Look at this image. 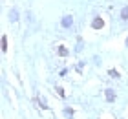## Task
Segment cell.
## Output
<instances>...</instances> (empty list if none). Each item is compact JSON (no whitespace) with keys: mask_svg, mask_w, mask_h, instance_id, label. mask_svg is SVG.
<instances>
[{"mask_svg":"<svg viewBox=\"0 0 128 119\" xmlns=\"http://www.w3.org/2000/svg\"><path fill=\"white\" fill-rule=\"evenodd\" d=\"M72 22H73L72 15H66V17L62 19V26H64V28H70V26H72Z\"/></svg>","mask_w":128,"mask_h":119,"instance_id":"cell-1","label":"cell"},{"mask_svg":"<svg viewBox=\"0 0 128 119\" xmlns=\"http://www.w3.org/2000/svg\"><path fill=\"white\" fill-rule=\"evenodd\" d=\"M106 99H108V103H114L115 93H114V90H112V88H108V90H106Z\"/></svg>","mask_w":128,"mask_h":119,"instance_id":"cell-2","label":"cell"},{"mask_svg":"<svg viewBox=\"0 0 128 119\" xmlns=\"http://www.w3.org/2000/svg\"><path fill=\"white\" fill-rule=\"evenodd\" d=\"M102 24H104V22H102V20L97 17V19L94 20V24H92V26H94V29H101V28H102Z\"/></svg>","mask_w":128,"mask_h":119,"instance_id":"cell-3","label":"cell"},{"mask_svg":"<svg viewBox=\"0 0 128 119\" xmlns=\"http://www.w3.org/2000/svg\"><path fill=\"white\" fill-rule=\"evenodd\" d=\"M9 19L13 20V22H15V20H18V13H16V9H13V11L9 13Z\"/></svg>","mask_w":128,"mask_h":119,"instance_id":"cell-4","label":"cell"},{"mask_svg":"<svg viewBox=\"0 0 128 119\" xmlns=\"http://www.w3.org/2000/svg\"><path fill=\"white\" fill-rule=\"evenodd\" d=\"M121 17H123L124 20H128V8H123V11H121Z\"/></svg>","mask_w":128,"mask_h":119,"instance_id":"cell-5","label":"cell"},{"mask_svg":"<svg viewBox=\"0 0 128 119\" xmlns=\"http://www.w3.org/2000/svg\"><path fill=\"white\" fill-rule=\"evenodd\" d=\"M59 53H60L62 57H66V55H68V50H66L64 46H60V48H59Z\"/></svg>","mask_w":128,"mask_h":119,"instance_id":"cell-6","label":"cell"},{"mask_svg":"<svg viewBox=\"0 0 128 119\" xmlns=\"http://www.w3.org/2000/svg\"><path fill=\"white\" fill-rule=\"evenodd\" d=\"M6 48H8V39H6V35L2 37V50L6 51Z\"/></svg>","mask_w":128,"mask_h":119,"instance_id":"cell-7","label":"cell"},{"mask_svg":"<svg viewBox=\"0 0 128 119\" xmlns=\"http://www.w3.org/2000/svg\"><path fill=\"white\" fill-rule=\"evenodd\" d=\"M108 73H110V77H119V73H117V70H110Z\"/></svg>","mask_w":128,"mask_h":119,"instance_id":"cell-8","label":"cell"},{"mask_svg":"<svg viewBox=\"0 0 128 119\" xmlns=\"http://www.w3.org/2000/svg\"><path fill=\"white\" fill-rule=\"evenodd\" d=\"M64 114H66V115H68L70 119H72V114H73V112H72V110H70V108H66V110H64Z\"/></svg>","mask_w":128,"mask_h":119,"instance_id":"cell-9","label":"cell"},{"mask_svg":"<svg viewBox=\"0 0 128 119\" xmlns=\"http://www.w3.org/2000/svg\"><path fill=\"white\" fill-rule=\"evenodd\" d=\"M57 93H59V95H62V97H64V90H62L60 86H57Z\"/></svg>","mask_w":128,"mask_h":119,"instance_id":"cell-10","label":"cell"}]
</instances>
